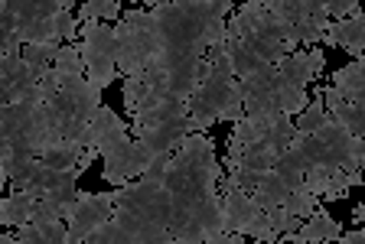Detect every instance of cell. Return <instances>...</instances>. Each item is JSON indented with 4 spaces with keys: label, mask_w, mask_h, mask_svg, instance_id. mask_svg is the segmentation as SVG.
Segmentation results:
<instances>
[{
    "label": "cell",
    "mask_w": 365,
    "mask_h": 244,
    "mask_svg": "<svg viewBox=\"0 0 365 244\" xmlns=\"http://www.w3.org/2000/svg\"><path fill=\"white\" fill-rule=\"evenodd\" d=\"M88 244H137V241H134V235L124 228L121 221L111 218L108 225H101V228L88 238Z\"/></svg>",
    "instance_id": "obj_26"
},
{
    "label": "cell",
    "mask_w": 365,
    "mask_h": 244,
    "mask_svg": "<svg viewBox=\"0 0 365 244\" xmlns=\"http://www.w3.org/2000/svg\"><path fill=\"white\" fill-rule=\"evenodd\" d=\"M327 14L333 23H342V20L362 14V4L359 0H327Z\"/></svg>",
    "instance_id": "obj_31"
},
{
    "label": "cell",
    "mask_w": 365,
    "mask_h": 244,
    "mask_svg": "<svg viewBox=\"0 0 365 244\" xmlns=\"http://www.w3.org/2000/svg\"><path fill=\"white\" fill-rule=\"evenodd\" d=\"M267 221H271V228L277 231V238H281L284 244H287V238L297 235V231H300V225H304V218L290 215L287 208H271V212H267Z\"/></svg>",
    "instance_id": "obj_28"
},
{
    "label": "cell",
    "mask_w": 365,
    "mask_h": 244,
    "mask_svg": "<svg viewBox=\"0 0 365 244\" xmlns=\"http://www.w3.org/2000/svg\"><path fill=\"white\" fill-rule=\"evenodd\" d=\"M287 208L290 215H297V218H310V215H317V208H319V198L313 196L310 189H307V186H297L294 192H290V198H287Z\"/></svg>",
    "instance_id": "obj_25"
},
{
    "label": "cell",
    "mask_w": 365,
    "mask_h": 244,
    "mask_svg": "<svg viewBox=\"0 0 365 244\" xmlns=\"http://www.w3.org/2000/svg\"><path fill=\"white\" fill-rule=\"evenodd\" d=\"M290 192H294V186H290L284 176H277L271 169V173L261 179V186L255 189V196H251V198H255V202H258L264 212H271V208H284V206H287Z\"/></svg>",
    "instance_id": "obj_18"
},
{
    "label": "cell",
    "mask_w": 365,
    "mask_h": 244,
    "mask_svg": "<svg viewBox=\"0 0 365 244\" xmlns=\"http://www.w3.org/2000/svg\"><path fill=\"white\" fill-rule=\"evenodd\" d=\"M150 14L160 23L163 53H186L205 59V53H209V43H205L209 23L199 16L196 0H157V4H150Z\"/></svg>",
    "instance_id": "obj_1"
},
{
    "label": "cell",
    "mask_w": 365,
    "mask_h": 244,
    "mask_svg": "<svg viewBox=\"0 0 365 244\" xmlns=\"http://www.w3.org/2000/svg\"><path fill=\"white\" fill-rule=\"evenodd\" d=\"M329 124V115H327V95H323V88H317V95L310 98V105H307V111L294 121L297 134L300 137H313V134H319V130Z\"/></svg>",
    "instance_id": "obj_21"
},
{
    "label": "cell",
    "mask_w": 365,
    "mask_h": 244,
    "mask_svg": "<svg viewBox=\"0 0 365 244\" xmlns=\"http://www.w3.org/2000/svg\"><path fill=\"white\" fill-rule=\"evenodd\" d=\"M59 46L62 43H30L23 46V62L30 65V72L36 78H43L46 72H53V62L59 55Z\"/></svg>",
    "instance_id": "obj_22"
},
{
    "label": "cell",
    "mask_w": 365,
    "mask_h": 244,
    "mask_svg": "<svg viewBox=\"0 0 365 244\" xmlns=\"http://www.w3.org/2000/svg\"><path fill=\"white\" fill-rule=\"evenodd\" d=\"M323 43L336 49H346L349 55L362 59L365 55V14H356L349 20H342V23H329Z\"/></svg>",
    "instance_id": "obj_13"
},
{
    "label": "cell",
    "mask_w": 365,
    "mask_h": 244,
    "mask_svg": "<svg viewBox=\"0 0 365 244\" xmlns=\"http://www.w3.org/2000/svg\"><path fill=\"white\" fill-rule=\"evenodd\" d=\"M170 166H176L186 179H192L209 196H215L222 179H225V166H219L215 144L209 140V134H192V137L182 140L180 150L170 157Z\"/></svg>",
    "instance_id": "obj_3"
},
{
    "label": "cell",
    "mask_w": 365,
    "mask_h": 244,
    "mask_svg": "<svg viewBox=\"0 0 365 244\" xmlns=\"http://www.w3.org/2000/svg\"><path fill=\"white\" fill-rule=\"evenodd\" d=\"M245 238H255V241H261V244H281L277 231H274V228H271V221H267V212H261L258 218L251 221V228L245 231Z\"/></svg>",
    "instance_id": "obj_30"
},
{
    "label": "cell",
    "mask_w": 365,
    "mask_h": 244,
    "mask_svg": "<svg viewBox=\"0 0 365 244\" xmlns=\"http://www.w3.org/2000/svg\"><path fill=\"white\" fill-rule=\"evenodd\" d=\"M300 140V134H297L294 121H290V115H274L271 121H267V130H264V144L271 147L277 157H284V153L290 150V147Z\"/></svg>",
    "instance_id": "obj_20"
},
{
    "label": "cell",
    "mask_w": 365,
    "mask_h": 244,
    "mask_svg": "<svg viewBox=\"0 0 365 244\" xmlns=\"http://www.w3.org/2000/svg\"><path fill=\"white\" fill-rule=\"evenodd\" d=\"M228 244H245L242 235H228Z\"/></svg>",
    "instance_id": "obj_36"
},
{
    "label": "cell",
    "mask_w": 365,
    "mask_h": 244,
    "mask_svg": "<svg viewBox=\"0 0 365 244\" xmlns=\"http://www.w3.org/2000/svg\"><path fill=\"white\" fill-rule=\"evenodd\" d=\"M128 130H130V124H124L121 117H118L111 107L105 105L98 115H95V121L88 124V130H85L82 147H85V150H98L101 153V147H105L108 140L118 137V134H128Z\"/></svg>",
    "instance_id": "obj_15"
},
{
    "label": "cell",
    "mask_w": 365,
    "mask_h": 244,
    "mask_svg": "<svg viewBox=\"0 0 365 244\" xmlns=\"http://www.w3.org/2000/svg\"><path fill=\"white\" fill-rule=\"evenodd\" d=\"M23 101H39V78L30 72L23 55L0 59V107L23 105Z\"/></svg>",
    "instance_id": "obj_10"
},
{
    "label": "cell",
    "mask_w": 365,
    "mask_h": 244,
    "mask_svg": "<svg viewBox=\"0 0 365 244\" xmlns=\"http://www.w3.org/2000/svg\"><path fill=\"white\" fill-rule=\"evenodd\" d=\"M304 186L323 202H336L342 198L352 186H365V173H346L336 166H317L304 176Z\"/></svg>",
    "instance_id": "obj_11"
},
{
    "label": "cell",
    "mask_w": 365,
    "mask_h": 244,
    "mask_svg": "<svg viewBox=\"0 0 365 244\" xmlns=\"http://www.w3.org/2000/svg\"><path fill=\"white\" fill-rule=\"evenodd\" d=\"M199 244H228V235H215V238H205V241Z\"/></svg>",
    "instance_id": "obj_34"
},
{
    "label": "cell",
    "mask_w": 365,
    "mask_h": 244,
    "mask_svg": "<svg viewBox=\"0 0 365 244\" xmlns=\"http://www.w3.org/2000/svg\"><path fill=\"white\" fill-rule=\"evenodd\" d=\"M225 235H242L251 228V221L258 218L264 208L251 198V192H242V189H232L225 192Z\"/></svg>",
    "instance_id": "obj_12"
},
{
    "label": "cell",
    "mask_w": 365,
    "mask_h": 244,
    "mask_svg": "<svg viewBox=\"0 0 365 244\" xmlns=\"http://www.w3.org/2000/svg\"><path fill=\"white\" fill-rule=\"evenodd\" d=\"M362 59H365V55H362Z\"/></svg>",
    "instance_id": "obj_39"
},
{
    "label": "cell",
    "mask_w": 365,
    "mask_h": 244,
    "mask_svg": "<svg viewBox=\"0 0 365 244\" xmlns=\"http://www.w3.org/2000/svg\"><path fill=\"white\" fill-rule=\"evenodd\" d=\"M114 206L137 208V212H144L147 218H153L157 225H163V228H173L176 206H173V196H170L163 186L140 183V179H137V183H128L114 192Z\"/></svg>",
    "instance_id": "obj_6"
},
{
    "label": "cell",
    "mask_w": 365,
    "mask_h": 244,
    "mask_svg": "<svg viewBox=\"0 0 365 244\" xmlns=\"http://www.w3.org/2000/svg\"><path fill=\"white\" fill-rule=\"evenodd\" d=\"M82 59H85V78L95 88H108L118 78V36L108 23H82Z\"/></svg>",
    "instance_id": "obj_4"
},
{
    "label": "cell",
    "mask_w": 365,
    "mask_h": 244,
    "mask_svg": "<svg viewBox=\"0 0 365 244\" xmlns=\"http://www.w3.org/2000/svg\"><path fill=\"white\" fill-rule=\"evenodd\" d=\"M319 244H339V241H319Z\"/></svg>",
    "instance_id": "obj_37"
},
{
    "label": "cell",
    "mask_w": 365,
    "mask_h": 244,
    "mask_svg": "<svg viewBox=\"0 0 365 244\" xmlns=\"http://www.w3.org/2000/svg\"><path fill=\"white\" fill-rule=\"evenodd\" d=\"M121 16H124L121 0H88V4H82V10H78V20H82V23H91V20H98V23L118 20V23H121Z\"/></svg>",
    "instance_id": "obj_23"
},
{
    "label": "cell",
    "mask_w": 365,
    "mask_h": 244,
    "mask_svg": "<svg viewBox=\"0 0 365 244\" xmlns=\"http://www.w3.org/2000/svg\"><path fill=\"white\" fill-rule=\"evenodd\" d=\"M53 72L59 78H72V75H85V59H82V46L78 43H62L59 55L53 62Z\"/></svg>",
    "instance_id": "obj_24"
},
{
    "label": "cell",
    "mask_w": 365,
    "mask_h": 244,
    "mask_svg": "<svg viewBox=\"0 0 365 244\" xmlns=\"http://www.w3.org/2000/svg\"><path fill=\"white\" fill-rule=\"evenodd\" d=\"M339 238H342V225L319 206L317 215H310L300 225V231L287 238V244H319V241H339Z\"/></svg>",
    "instance_id": "obj_14"
},
{
    "label": "cell",
    "mask_w": 365,
    "mask_h": 244,
    "mask_svg": "<svg viewBox=\"0 0 365 244\" xmlns=\"http://www.w3.org/2000/svg\"><path fill=\"white\" fill-rule=\"evenodd\" d=\"M147 92H150V88H147L144 78H124V107H128V115H134L137 107H140Z\"/></svg>",
    "instance_id": "obj_29"
},
{
    "label": "cell",
    "mask_w": 365,
    "mask_h": 244,
    "mask_svg": "<svg viewBox=\"0 0 365 244\" xmlns=\"http://www.w3.org/2000/svg\"><path fill=\"white\" fill-rule=\"evenodd\" d=\"M333 85H336V92L342 95V101L365 107V69L359 59L349 62V65H342V69L333 75Z\"/></svg>",
    "instance_id": "obj_16"
},
{
    "label": "cell",
    "mask_w": 365,
    "mask_h": 244,
    "mask_svg": "<svg viewBox=\"0 0 365 244\" xmlns=\"http://www.w3.org/2000/svg\"><path fill=\"white\" fill-rule=\"evenodd\" d=\"M339 244H365V231H342Z\"/></svg>",
    "instance_id": "obj_33"
},
{
    "label": "cell",
    "mask_w": 365,
    "mask_h": 244,
    "mask_svg": "<svg viewBox=\"0 0 365 244\" xmlns=\"http://www.w3.org/2000/svg\"><path fill=\"white\" fill-rule=\"evenodd\" d=\"M362 14H365V7H362Z\"/></svg>",
    "instance_id": "obj_38"
},
{
    "label": "cell",
    "mask_w": 365,
    "mask_h": 244,
    "mask_svg": "<svg viewBox=\"0 0 365 244\" xmlns=\"http://www.w3.org/2000/svg\"><path fill=\"white\" fill-rule=\"evenodd\" d=\"M114 218V192H82L68 215V244H88V238Z\"/></svg>",
    "instance_id": "obj_7"
},
{
    "label": "cell",
    "mask_w": 365,
    "mask_h": 244,
    "mask_svg": "<svg viewBox=\"0 0 365 244\" xmlns=\"http://www.w3.org/2000/svg\"><path fill=\"white\" fill-rule=\"evenodd\" d=\"M82 157H85V147L76 144V140H56V144H49L43 153H39V160H43L49 169H59V173L76 169Z\"/></svg>",
    "instance_id": "obj_19"
},
{
    "label": "cell",
    "mask_w": 365,
    "mask_h": 244,
    "mask_svg": "<svg viewBox=\"0 0 365 244\" xmlns=\"http://www.w3.org/2000/svg\"><path fill=\"white\" fill-rule=\"evenodd\" d=\"M225 235V198L222 192L202 198L196 208L190 212V218L182 221V228L176 231V241L180 244H199L205 238Z\"/></svg>",
    "instance_id": "obj_9"
},
{
    "label": "cell",
    "mask_w": 365,
    "mask_h": 244,
    "mask_svg": "<svg viewBox=\"0 0 365 244\" xmlns=\"http://www.w3.org/2000/svg\"><path fill=\"white\" fill-rule=\"evenodd\" d=\"M39 198L33 192H23V189H14L4 202H0V221L7 225V228H20L26 221L33 218V208H36Z\"/></svg>",
    "instance_id": "obj_17"
},
{
    "label": "cell",
    "mask_w": 365,
    "mask_h": 244,
    "mask_svg": "<svg viewBox=\"0 0 365 244\" xmlns=\"http://www.w3.org/2000/svg\"><path fill=\"white\" fill-rule=\"evenodd\" d=\"M356 221H359V225H365V202H362V206H356Z\"/></svg>",
    "instance_id": "obj_35"
},
{
    "label": "cell",
    "mask_w": 365,
    "mask_h": 244,
    "mask_svg": "<svg viewBox=\"0 0 365 244\" xmlns=\"http://www.w3.org/2000/svg\"><path fill=\"white\" fill-rule=\"evenodd\" d=\"M323 49L319 46H313V49H307V65H310V75L317 78V75H323Z\"/></svg>",
    "instance_id": "obj_32"
},
{
    "label": "cell",
    "mask_w": 365,
    "mask_h": 244,
    "mask_svg": "<svg viewBox=\"0 0 365 244\" xmlns=\"http://www.w3.org/2000/svg\"><path fill=\"white\" fill-rule=\"evenodd\" d=\"M163 78H167V92L180 101H190L196 88L202 85V55H186V53H160L153 59Z\"/></svg>",
    "instance_id": "obj_8"
},
{
    "label": "cell",
    "mask_w": 365,
    "mask_h": 244,
    "mask_svg": "<svg viewBox=\"0 0 365 244\" xmlns=\"http://www.w3.org/2000/svg\"><path fill=\"white\" fill-rule=\"evenodd\" d=\"M190 117L199 124V130H209L215 121H232L238 124L245 117V101H242V85L238 82H202L190 101Z\"/></svg>",
    "instance_id": "obj_2"
},
{
    "label": "cell",
    "mask_w": 365,
    "mask_h": 244,
    "mask_svg": "<svg viewBox=\"0 0 365 244\" xmlns=\"http://www.w3.org/2000/svg\"><path fill=\"white\" fill-rule=\"evenodd\" d=\"M53 33H56V43H76L82 33H78V16L72 14V7L59 10L53 16Z\"/></svg>",
    "instance_id": "obj_27"
},
{
    "label": "cell",
    "mask_w": 365,
    "mask_h": 244,
    "mask_svg": "<svg viewBox=\"0 0 365 244\" xmlns=\"http://www.w3.org/2000/svg\"><path fill=\"white\" fill-rule=\"evenodd\" d=\"M101 157H105V183L118 186V189L134 183V179H140L144 169L157 160V157H150V153L144 150L140 140L130 137V130L108 140V144L101 147Z\"/></svg>",
    "instance_id": "obj_5"
}]
</instances>
